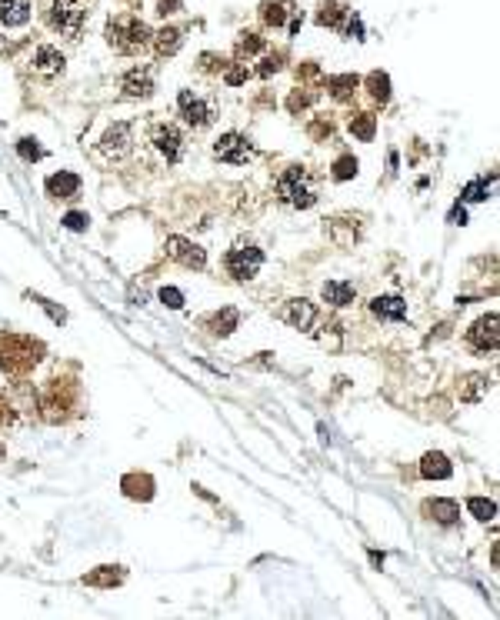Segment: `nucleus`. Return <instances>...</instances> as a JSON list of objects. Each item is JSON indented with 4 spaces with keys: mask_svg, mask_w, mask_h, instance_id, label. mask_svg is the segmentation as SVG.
<instances>
[{
    "mask_svg": "<svg viewBox=\"0 0 500 620\" xmlns=\"http://www.w3.org/2000/svg\"><path fill=\"white\" fill-rule=\"evenodd\" d=\"M151 147L164 164H180L187 157V133L177 124H154L151 127Z\"/></svg>",
    "mask_w": 500,
    "mask_h": 620,
    "instance_id": "20e7f679",
    "label": "nucleus"
},
{
    "mask_svg": "<svg viewBox=\"0 0 500 620\" xmlns=\"http://www.w3.org/2000/svg\"><path fill=\"white\" fill-rule=\"evenodd\" d=\"M120 581V574H110V567H100V574H90L87 583H100V587H110V583Z\"/></svg>",
    "mask_w": 500,
    "mask_h": 620,
    "instance_id": "7c9ffc66",
    "label": "nucleus"
},
{
    "mask_svg": "<svg viewBox=\"0 0 500 620\" xmlns=\"http://www.w3.org/2000/svg\"><path fill=\"white\" fill-rule=\"evenodd\" d=\"M287 7H290L287 0H264V3H260V20H264L267 27H284L290 17Z\"/></svg>",
    "mask_w": 500,
    "mask_h": 620,
    "instance_id": "aec40b11",
    "label": "nucleus"
},
{
    "mask_svg": "<svg viewBox=\"0 0 500 620\" xmlns=\"http://www.w3.org/2000/svg\"><path fill=\"white\" fill-rule=\"evenodd\" d=\"M350 131H354V137H360V140H370L374 137V117H360V120H354L350 124Z\"/></svg>",
    "mask_w": 500,
    "mask_h": 620,
    "instance_id": "cd10ccee",
    "label": "nucleus"
},
{
    "mask_svg": "<svg viewBox=\"0 0 500 620\" xmlns=\"http://www.w3.org/2000/svg\"><path fill=\"white\" fill-rule=\"evenodd\" d=\"M84 17H87L84 0H47L44 3V24L67 40H77Z\"/></svg>",
    "mask_w": 500,
    "mask_h": 620,
    "instance_id": "7ed1b4c3",
    "label": "nucleus"
},
{
    "mask_svg": "<svg viewBox=\"0 0 500 620\" xmlns=\"http://www.w3.org/2000/svg\"><path fill=\"white\" fill-rule=\"evenodd\" d=\"M224 267H227V274H231L233 281H250V277H257V270L264 267V250L253 244H237L233 250H227Z\"/></svg>",
    "mask_w": 500,
    "mask_h": 620,
    "instance_id": "423d86ee",
    "label": "nucleus"
},
{
    "mask_svg": "<svg viewBox=\"0 0 500 620\" xmlns=\"http://www.w3.org/2000/svg\"><path fill=\"white\" fill-rule=\"evenodd\" d=\"M367 84H370V87H374V91H370V94L377 97V100H381V104H384L387 97H390V91H387V87H390V80H387L384 74H370V77H367Z\"/></svg>",
    "mask_w": 500,
    "mask_h": 620,
    "instance_id": "393cba45",
    "label": "nucleus"
},
{
    "mask_svg": "<svg viewBox=\"0 0 500 620\" xmlns=\"http://www.w3.org/2000/svg\"><path fill=\"white\" fill-rule=\"evenodd\" d=\"M30 67H34V74L37 77H60L64 74V54H60L57 47H50V44H40L34 57H30Z\"/></svg>",
    "mask_w": 500,
    "mask_h": 620,
    "instance_id": "9b49d317",
    "label": "nucleus"
},
{
    "mask_svg": "<svg viewBox=\"0 0 500 620\" xmlns=\"http://www.w3.org/2000/svg\"><path fill=\"white\" fill-rule=\"evenodd\" d=\"M180 30H177V27H164V30H157L154 34V40H151V44H154L157 47V54L164 57V54H177V50H180Z\"/></svg>",
    "mask_w": 500,
    "mask_h": 620,
    "instance_id": "412c9836",
    "label": "nucleus"
},
{
    "mask_svg": "<svg viewBox=\"0 0 500 620\" xmlns=\"http://www.w3.org/2000/svg\"><path fill=\"white\" fill-rule=\"evenodd\" d=\"M160 301L177 310V307H184V294H180V290H173V287H164V290H160Z\"/></svg>",
    "mask_w": 500,
    "mask_h": 620,
    "instance_id": "2f4dec72",
    "label": "nucleus"
},
{
    "mask_svg": "<svg viewBox=\"0 0 500 620\" xmlns=\"http://www.w3.org/2000/svg\"><path fill=\"white\" fill-rule=\"evenodd\" d=\"M370 314L377 320H404L407 317V303L401 297H394V294H387V297H374L370 301Z\"/></svg>",
    "mask_w": 500,
    "mask_h": 620,
    "instance_id": "2eb2a0df",
    "label": "nucleus"
},
{
    "mask_svg": "<svg viewBox=\"0 0 500 620\" xmlns=\"http://www.w3.org/2000/svg\"><path fill=\"white\" fill-rule=\"evenodd\" d=\"M467 507H470V514H474L477 520H494V514H497L494 500H483V497H470Z\"/></svg>",
    "mask_w": 500,
    "mask_h": 620,
    "instance_id": "5701e85b",
    "label": "nucleus"
},
{
    "mask_svg": "<svg viewBox=\"0 0 500 620\" xmlns=\"http://www.w3.org/2000/svg\"><path fill=\"white\" fill-rule=\"evenodd\" d=\"M421 473L427 477V480H443V477H450L454 473V467H450V460L443 457V453H423V460H421Z\"/></svg>",
    "mask_w": 500,
    "mask_h": 620,
    "instance_id": "6ab92c4d",
    "label": "nucleus"
},
{
    "mask_svg": "<svg viewBox=\"0 0 500 620\" xmlns=\"http://www.w3.org/2000/svg\"><path fill=\"white\" fill-rule=\"evenodd\" d=\"M273 197L280 200L284 207H294V210H307V207L317 204L320 197V177L314 173L304 164H290L277 173L273 180Z\"/></svg>",
    "mask_w": 500,
    "mask_h": 620,
    "instance_id": "f257e3e1",
    "label": "nucleus"
},
{
    "mask_svg": "<svg viewBox=\"0 0 500 620\" xmlns=\"http://www.w3.org/2000/svg\"><path fill=\"white\" fill-rule=\"evenodd\" d=\"M213 157L224 160V164H247L250 157H253V147H250V140L244 137V133L231 131L213 144Z\"/></svg>",
    "mask_w": 500,
    "mask_h": 620,
    "instance_id": "6e6552de",
    "label": "nucleus"
},
{
    "mask_svg": "<svg viewBox=\"0 0 500 620\" xmlns=\"http://www.w3.org/2000/svg\"><path fill=\"white\" fill-rule=\"evenodd\" d=\"M314 317H317V310H314V303L310 301H287L284 307H280V320H287L290 327H297V330H307L310 323H314Z\"/></svg>",
    "mask_w": 500,
    "mask_h": 620,
    "instance_id": "ddd939ff",
    "label": "nucleus"
},
{
    "mask_svg": "<svg viewBox=\"0 0 500 620\" xmlns=\"http://www.w3.org/2000/svg\"><path fill=\"white\" fill-rule=\"evenodd\" d=\"M357 84H360L357 77H330V91H334L337 100H344L350 91H357Z\"/></svg>",
    "mask_w": 500,
    "mask_h": 620,
    "instance_id": "b1692460",
    "label": "nucleus"
},
{
    "mask_svg": "<svg viewBox=\"0 0 500 620\" xmlns=\"http://www.w3.org/2000/svg\"><path fill=\"white\" fill-rule=\"evenodd\" d=\"M257 50H260V37H257V34H240L237 54H257Z\"/></svg>",
    "mask_w": 500,
    "mask_h": 620,
    "instance_id": "c756f323",
    "label": "nucleus"
},
{
    "mask_svg": "<svg viewBox=\"0 0 500 620\" xmlns=\"http://www.w3.org/2000/svg\"><path fill=\"white\" fill-rule=\"evenodd\" d=\"M177 3H180V0H160V14H173Z\"/></svg>",
    "mask_w": 500,
    "mask_h": 620,
    "instance_id": "72a5a7b5",
    "label": "nucleus"
},
{
    "mask_svg": "<svg viewBox=\"0 0 500 620\" xmlns=\"http://www.w3.org/2000/svg\"><path fill=\"white\" fill-rule=\"evenodd\" d=\"M500 320L497 314H487V317H481L477 323H470V330H467V347L474 350V354H494L497 350V344H500Z\"/></svg>",
    "mask_w": 500,
    "mask_h": 620,
    "instance_id": "0eeeda50",
    "label": "nucleus"
},
{
    "mask_svg": "<svg viewBox=\"0 0 500 620\" xmlns=\"http://www.w3.org/2000/svg\"><path fill=\"white\" fill-rule=\"evenodd\" d=\"M463 200H470V204H477V200H487V180H474V184H467V190H463Z\"/></svg>",
    "mask_w": 500,
    "mask_h": 620,
    "instance_id": "c85d7f7f",
    "label": "nucleus"
},
{
    "mask_svg": "<svg viewBox=\"0 0 500 620\" xmlns=\"http://www.w3.org/2000/svg\"><path fill=\"white\" fill-rule=\"evenodd\" d=\"M87 224H90L87 214H67V217H64V227H67V230H84Z\"/></svg>",
    "mask_w": 500,
    "mask_h": 620,
    "instance_id": "473e14b6",
    "label": "nucleus"
},
{
    "mask_svg": "<svg viewBox=\"0 0 500 620\" xmlns=\"http://www.w3.org/2000/svg\"><path fill=\"white\" fill-rule=\"evenodd\" d=\"M151 91H154V74L147 67H134L124 77V94L127 97H147Z\"/></svg>",
    "mask_w": 500,
    "mask_h": 620,
    "instance_id": "f3484780",
    "label": "nucleus"
},
{
    "mask_svg": "<svg viewBox=\"0 0 500 620\" xmlns=\"http://www.w3.org/2000/svg\"><path fill=\"white\" fill-rule=\"evenodd\" d=\"M167 257H173L184 267H193V270H204V263H207V254L184 237H167Z\"/></svg>",
    "mask_w": 500,
    "mask_h": 620,
    "instance_id": "9d476101",
    "label": "nucleus"
},
{
    "mask_svg": "<svg viewBox=\"0 0 500 620\" xmlns=\"http://www.w3.org/2000/svg\"><path fill=\"white\" fill-rule=\"evenodd\" d=\"M354 173H357V160H354V157H340V160L334 164V177H337V180H350Z\"/></svg>",
    "mask_w": 500,
    "mask_h": 620,
    "instance_id": "bb28decb",
    "label": "nucleus"
},
{
    "mask_svg": "<svg viewBox=\"0 0 500 620\" xmlns=\"http://www.w3.org/2000/svg\"><path fill=\"white\" fill-rule=\"evenodd\" d=\"M344 17H350V10H347V0H320V14H317V24H320V27L340 30Z\"/></svg>",
    "mask_w": 500,
    "mask_h": 620,
    "instance_id": "dca6fc26",
    "label": "nucleus"
},
{
    "mask_svg": "<svg viewBox=\"0 0 500 620\" xmlns=\"http://www.w3.org/2000/svg\"><path fill=\"white\" fill-rule=\"evenodd\" d=\"M320 294H324V301L334 303V307H347V303H354V297H357V287L347 281H327L320 287Z\"/></svg>",
    "mask_w": 500,
    "mask_h": 620,
    "instance_id": "a211bd4d",
    "label": "nucleus"
},
{
    "mask_svg": "<svg viewBox=\"0 0 500 620\" xmlns=\"http://www.w3.org/2000/svg\"><path fill=\"white\" fill-rule=\"evenodd\" d=\"M80 190V177L77 173H67V170H60L54 177H47V194L50 197H57V200H70V197H77Z\"/></svg>",
    "mask_w": 500,
    "mask_h": 620,
    "instance_id": "4468645a",
    "label": "nucleus"
},
{
    "mask_svg": "<svg viewBox=\"0 0 500 620\" xmlns=\"http://www.w3.org/2000/svg\"><path fill=\"white\" fill-rule=\"evenodd\" d=\"M134 127L131 124H114V127H107V133L100 137V151L107 153V157H114V160H120V157H127V153L134 151Z\"/></svg>",
    "mask_w": 500,
    "mask_h": 620,
    "instance_id": "1a4fd4ad",
    "label": "nucleus"
},
{
    "mask_svg": "<svg viewBox=\"0 0 500 620\" xmlns=\"http://www.w3.org/2000/svg\"><path fill=\"white\" fill-rule=\"evenodd\" d=\"M17 151H20V157H23L27 164H30V160H40V157H44V151L37 147V140H34V137H23V140L17 144Z\"/></svg>",
    "mask_w": 500,
    "mask_h": 620,
    "instance_id": "a878e982",
    "label": "nucleus"
},
{
    "mask_svg": "<svg viewBox=\"0 0 500 620\" xmlns=\"http://www.w3.org/2000/svg\"><path fill=\"white\" fill-rule=\"evenodd\" d=\"M423 510L434 514V520H441V524H454V520L461 517V507H457L454 500H430Z\"/></svg>",
    "mask_w": 500,
    "mask_h": 620,
    "instance_id": "4be33fe9",
    "label": "nucleus"
},
{
    "mask_svg": "<svg viewBox=\"0 0 500 620\" xmlns=\"http://www.w3.org/2000/svg\"><path fill=\"white\" fill-rule=\"evenodd\" d=\"M151 40H154V30L134 14H120L107 24V44L117 54H140L151 47Z\"/></svg>",
    "mask_w": 500,
    "mask_h": 620,
    "instance_id": "f03ea898",
    "label": "nucleus"
},
{
    "mask_svg": "<svg viewBox=\"0 0 500 620\" xmlns=\"http://www.w3.org/2000/svg\"><path fill=\"white\" fill-rule=\"evenodd\" d=\"M177 107H180V117H184V124L193 127V131H204V127H211L213 117H217V104H213L211 97H200L197 91H180L177 97Z\"/></svg>",
    "mask_w": 500,
    "mask_h": 620,
    "instance_id": "39448f33",
    "label": "nucleus"
},
{
    "mask_svg": "<svg viewBox=\"0 0 500 620\" xmlns=\"http://www.w3.org/2000/svg\"><path fill=\"white\" fill-rule=\"evenodd\" d=\"M30 0H0V30H17L30 20Z\"/></svg>",
    "mask_w": 500,
    "mask_h": 620,
    "instance_id": "f8f14e48",
    "label": "nucleus"
}]
</instances>
